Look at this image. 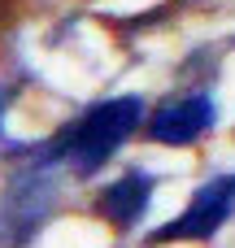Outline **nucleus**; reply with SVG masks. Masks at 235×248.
<instances>
[{
	"label": "nucleus",
	"mask_w": 235,
	"mask_h": 248,
	"mask_svg": "<svg viewBox=\"0 0 235 248\" xmlns=\"http://www.w3.org/2000/svg\"><path fill=\"white\" fill-rule=\"evenodd\" d=\"M140 122H144V100H140V96L100 100V105H92L78 122H70L65 131H57L52 144H48L44 153H35V161H39V166L65 161L74 174H96V170L135 135Z\"/></svg>",
	"instance_id": "1"
},
{
	"label": "nucleus",
	"mask_w": 235,
	"mask_h": 248,
	"mask_svg": "<svg viewBox=\"0 0 235 248\" xmlns=\"http://www.w3.org/2000/svg\"><path fill=\"white\" fill-rule=\"evenodd\" d=\"M235 214V174L209 179L179 218H170L166 227H157L148 235V244H174V240H214L222 231V222Z\"/></svg>",
	"instance_id": "2"
},
{
	"label": "nucleus",
	"mask_w": 235,
	"mask_h": 248,
	"mask_svg": "<svg viewBox=\"0 0 235 248\" xmlns=\"http://www.w3.org/2000/svg\"><path fill=\"white\" fill-rule=\"evenodd\" d=\"M209 126H214V100H209V96L170 100V105H161V109L148 118V135H153L157 144H170V148L196 144Z\"/></svg>",
	"instance_id": "3"
},
{
	"label": "nucleus",
	"mask_w": 235,
	"mask_h": 248,
	"mask_svg": "<svg viewBox=\"0 0 235 248\" xmlns=\"http://www.w3.org/2000/svg\"><path fill=\"white\" fill-rule=\"evenodd\" d=\"M153 174H144V170H126L122 179H113L100 196H96V214L109 222V227H118V231H131L144 214H148V201H153Z\"/></svg>",
	"instance_id": "4"
},
{
	"label": "nucleus",
	"mask_w": 235,
	"mask_h": 248,
	"mask_svg": "<svg viewBox=\"0 0 235 248\" xmlns=\"http://www.w3.org/2000/svg\"><path fill=\"white\" fill-rule=\"evenodd\" d=\"M13 96H17V83H9V87H0V118L9 113V105H13Z\"/></svg>",
	"instance_id": "5"
}]
</instances>
